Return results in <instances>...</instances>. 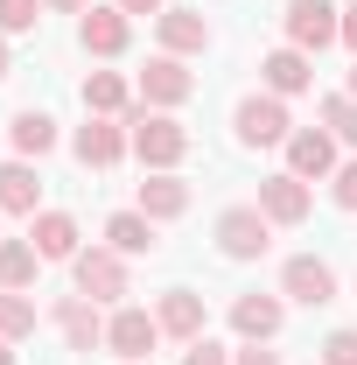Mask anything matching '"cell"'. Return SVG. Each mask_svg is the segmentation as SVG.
<instances>
[{
  "label": "cell",
  "mask_w": 357,
  "mask_h": 365,
  "mask_svg": "<svg viewBox=\"0 0 357 365\" xmlns=\"http://www.w3.org/2000/svg\"><path fill=\"white\" fill-rule=\"evenodd\" d=\"M49 323H56L63 351H105V317H98V302H85L78 288L49 302Z\"/></svg>",
  "instance_id": "9"
},
{
  "label": "cell",
  "mask_w": 357,
  "mask_h": 365,
  "mask_svg": "<svg viewBox=\"0 0 357 365\" xmlns=\"http://www.w3.org/2000/svg\"><path fill=\"white\" fill-rule=\"evenodd\" d=\"M315 85V56L309 49H294V43H280L260 56V91H273V98H294V91H309Z\"/></svg>",
  "instance_id": "15"
},
{
  "label": "cell",
  "mask_w": 357,
  "mask_h": 365,
  "mask_svg": "<svg viewBox=\"0 0 357 365\" xmlns=\"http://www.w3.org/2000/svg\"><path fill=\"white\" fill-rule=\"evenodd\" d=\"M322 127L343 140V148H357V98L351 91H329V98H322Z\"/></svg>",
  "instance_id": "26"
},
{
  "label": "cell",
  "mask_w": 357,
  "mask_h": 365,
  "mask_svg": "<svg viewBox=\"0 0 357 365\" xmlns=\"http://www.w3.org/2000/svg\"><path fill=\"white\" fill-rule=\"evenodd\" d=\"M0 337H7V344L36 337V302H28V295H14V288H0Z\"/></svg>",
  "instance_id": "25"
},
{
  "label": "cell",
  "mask_w": 357,
  "mask_h": 365,
  "mask_svg": "<svg viewBox=\"0 0 357 365\" xmlns=\"http://www.w3.org/2000/svg\"><path fill=\"white\" fill-rule=\"evenodd\" d=\"M56 140H63V134H56V120H49L43 106H21V113L7 120V148H14L21 162H43Z\"/></svg>",
  "instance_id": "21"
},
{
  "label": "cell",
  "mask_w": 357,
  "mask_h": 365,
  "mask_svg": "<svg viewBox=\"0 0 357 365\" xmlns=\"http://www.w3.org/2000/svg\"><path fill=\"white\" fill-rule=\"evenodd\" d=\"M43 7H49V14H85L91 0H43Z\"/></svg>",
  "instance_id": "34"
},
{
  "label": "cell",
  "mask_w": 357,
  "mask_h": 365,
  "mask_svg": "<svg viewBox=\"0 0 357 365\" xmlns=\"http://www.w3.org/2000/svg\"><path fill=\"white\" fill-rule=\"evenodd\" d=\"M78 49L98 56V63L127 56V49H134V14H119V7H98V0H91L85 14H78Z\"/></svg>",
  "instance_id": "7"
},
{
  "label": "cell",
  "mask_w": 357,
  "mask_h": 365,
  "mask_svg": "<svg viewBox=\"0 0 357 365\" xmlns=\"http://www.w3.org/2000/svg\"><path fill=\"white\" fill-rule=\"evenodd\" d=\"M280 323H287V295H260V288H252V295L231 302V330H238L245 344H273Z\"/></svg>",
  "instance_id": "16"
},
{
  "label": "cell",
  "mask_w": 357,
  "mask_h": 365,
  "mask_svg": "<svg viewBox=\"0 0 357 365\" xmlns=\"http://www.w3.org/2000/svg\"><path fill=\"white\" fill-rule=\"evenodd\" d=\"M140 365H154V359H140Z\"/></svg>",
  "instance_id": "38"
},
{
  "label": "cell",
  "mask_w": 357,
  "mask_h": 365,
  "mask_svg": "<svg viewBox=\"0 0 357 365\" xmlns=\"http://www.w3.org/2000/svg\"><path fill=\"white\" fill-rule=\"evenodd\" d=\"M343 49L357 56V7H343Z\"/></svg>",
  "instance_id": "33"
},
{
  "label": "cell",
  "mask_w": 357,
  "mask_h": 365,
  "mask_svg": "<svg viewBox=\"0 0 357 365\" xmlns=\"http://www.w3.org/2000/svg\"><path fill=\"white\" fill-rule=\"evenodd\" d=\"M154 344H161V323H154V309H140V302H119V309L105 317V351H112L119 365L154 359Z\"/></svg>",
  "instance_id": "5"
},
{
  "label": "cell",
  "mask_w": 357,
  "mask_h": 365,
  "mask_svg": "<svg viewBox=\"0 0 357 365\" xmlns=\"http://www.w3.org/2000/svg\"><path fill=\"white\" fill-rule=\"evenodd\" d=\"M231 134H238V148H287V134H294L287 98H273V91H245V98L231 106Z\"/></svg>",
  "instance_id": "3"
},
{
  "label": "cell",
  "mask_w": 357,
  "mask_h": 365,
  "mask_svg": "<svg viewBox=\"0 0 357 365\" xmlns=\"http://www.w3.org/2000/svg\"><path fill=\"white\" fill-rule=\"evenodd\" d=\"M154 43L169 49V56H203L211 49V21L196 7H161L154 14Z\"/></svg>",
  "instance_id": "17"
},
{
  "label": "cell",
  "mask_w": 357,
  "mask_h": 365,
  "mask_svg": "<svg viewBox=\"0 0 357 365\" xmlns=\"http://www.w3.org/2000/svg\"><path fill=\"white\" fill-rule=\"evenodd\" d=\"M112 7H119V14H147V21L161 14V0H112Z\"/></svg>",
  "instance_id": "32"
},
{
  "label": "cell",
  "mask_w": 357,
  "mask_h": 365,
  "mask_svg": "<svg viewBox=\"0 0 357 365\" xmlns=\"http://www.w3.org/2000/svg\"><path fill=\"white\" fill-rule=\"evenodd\" d=\"M231 365H280V351H267V344H238Z\"/></svg>",
  "instance_id": "31"
},
{
  "label": "cell",
  "mask_w": 357,
  "mask_h": 365,
  "mask_svg": "<svg viewBox=\"0 0 357 365\" xmlns=\"http://www.w3.org/2000/svg\"><path fill=\"white\" fill-rule=\"evenodd\" d=\"M70 288H78L85 302H98V309H105V302L119 309V302H127V288H134L127 253H112V246H85V253L70 260Z\"/></svg>",
  "instance_id": "2"
},
{
  "label": "cell",
  "mask_w": 357,
  "mask_h": 365,
  "mask_svg": "<svg viewBox=\"0 0 357 365\" xmlns=\"http://www.w3.org/2000/svg\"><path fill=\"white\" fill-rule=\"evenodd\" d=\"M36 274H43V253L28 246V239H0V288H36Z\"/></svg>",
  "instance_id": "24"
},
{
  "label": "cell",
  "mask_w": 357,
  "mask_h": 365,
  "mask_svg": "<svg viewBox=\"0 0 357 365\" xmlns=\"http://www.w3.org/2000/svg\"><path fill=\"white\" fill-rule=\"evenodd\" d=\"M105 246L127 253V260H140V253H154L161 239H154V218H147V211H112V218H105Z\"/></svg>",
  "instance_id": "23"
},
{
  "label": "cell",
  "mask_w": 357,
  "mask_h": 365,
  "mask_svg": "<svg viewBox=\"0 0 357 365\" xmlns=\"http://www.w3.org/2000/svg\"><path fill=\"white\" fill-rule=\"evenodd\" d=\"M343 91H351V98H357V63H351V85H343Z\"/></svg>",
  "instance_id": "37"
},
{
  "label": "cell",
  "mask_w": 357,
  "mask_h": 365,
  "mask_svg": "<svg viewBox=\"0 0 357 365\" xmlns=\"http://www.w3.org/2000/svg\"><path fill=\"white\" fill-rule=\"evenodd\" d=\"M7 71H14V49H7V36H0V78H7Z\"/></svg>",
  "instance_id": "35"
},
{
  "label": "cell",
  "mask_w": 357,
  "mask_h": 365,
  "mask_svg": "<svg viewBox=\"0 0 357 365\" xmlns=\"http://www.w3.org/2000/svg\"><path fill=\"white\" fill-rule=\"evenodd\" d=\"M70 155H78L85 169H119V162L134 155V134H127V120H98V113H91L85 127L70 134Z\"/></svg>",
  "instance_id": "10"
},
{
  "label": "cell",
  "mask_w": 357,
  "mask_h": 365,
  "mask_svg": "<svg viewBox=\"0 0 357 365\" xmlns=\"http://www.w3.org/2000/svg\"><path fill=\"white\" fill-rule=\"evenodd\" d=\"M280 29H287V43L294 49H329L343 43V7L336 0H287V14H280Z\"/></svg>",
  "instance_id": "6"
},
{
  "label": "cell",
  "mask_w": 357,
  "mask_h": 365,
  "mask_svg": "<svg viewBox=\"0 0 357 365\" xmlns=\"http://www.w3.org/2000/svg\"><path fill=\"white\" fill-rule=\"evenodd\" d=\"M85 113H98V120H127V113H134V85H127L119 71H85Z\"/></svg>",
  "instance_id": "22"
},
{
  "label": "cell",
  "mask_w": 357,
  "mask_h": 365,
  "mask_svg": "<svg viewBox=\"0 0 357 365\" xmlns=\"http://www.w3.org/2000/svg\"><path fill=\"white\" fill-rule=\"evenodd\" d=\"M0 211L7 218H36L43 211V169L36 162H21V155L0 162Z\"/></svg>",
  "instance_id": "19"
},
{
  "label": "cell",
  "mask_w": 357,
  "mask_h": 365,
  "mask_svg": "<svg viewBox=\"0 0 357 365\" xmlns=\"http://www.w3.org/2000/svg\"><path fill=\"white\" fill-rule=\"evenodd\" d=\"M0 365H14V344H7V337H0Z\"/></svg>",
  "instance_id": "36"
},
{
  "label": "cell",
  "mask_w": 357,
  "mask_h": 365,
  "mask_svg": "<svg viewBox=\"0 0 357 365\" xmlns=\"http://www.w3.org/2000/svg\"><path fill=\"white\" fill-rule=\"evenodd\" d=\"M280 295L302 302V309H322V302H336V267L322 253H287L280 260Z\"/></svg>",
  "instance_id": "8"
},
{
  "label": "cell",
  "mask_w": 357,
  "mask_h": 365,
  "mask_svg": "<svg viewBox=\"0 0 357 365\" xmlns=\"http://www.w3.org/2000/svg\"><path fill=\"white\" fill-rule=\"evenodd\" d=\"M329 197H336V211H357V155L329 176Z\"/></svg>",
  "instance_id": "30"
},
{
  "label": "cell",
  "mask_w": 357,
  "mask_h": 365,
  "mask_svg": "<svg viewBox=\"0 0 357 365\" xmlns=\"http://www.w3.org/2000/svg\"><path fill=\"white\" fill-rule=\"evenodd\" d=\"M182 365H231V344H218V337H196V344H182Z\"/></svg>",
  "instance_id": "29"
},
{
  "label": "cell",
  "mask_w": 357,
  "mask_h": 365,
  "mask_svg": "<svg viewBox=\"0 0 357 365\" xmlns=\"http://www.w3.org/2000/svg\"><path fill=\"white\" fill-rule=\"evenodd\" d=\"M127 134H134L140 169H176L182 155H189V127H182L176 113H154V106H134L127 113Z\"/></svg>",
  "instance_id": "1"
},
{
  "label": "cell",
  "mask_w": 357,
  "mask_h": 365,
  "mask_svg": "<svg viewBox=\"0 0 357 365\" xmlns=\"http://www.w3.org/2000/svg\"><path fill=\"white\" fill-rule=\"evenodd\" d=\"M260 211H267L273 225H309L315 211V190L302 176H287V169H273V176H260V197H252Z\"/></svg>",
  "instance_id": "13"
},
{
  "label": "cell",
  "mask_w": 357,
  "mask_h": 365,
  "mask_svg": "<svg viewBox=\"0 0 357 365\" xmlns=\"http://www.w3.org/2000/svg\"><path fill=\"white\" fill-rule=\"evenodd\" d=\"M0 218H7V211H0Z\"/></svg>",
  "instance_id": "39"
},
{
  "label": "cell",
  "mask_w": 357,
  "mask_h": 365,
  "mask_svg": "<svg viewBox=\"0 0 357 365\" xmlns=\"http://www.w3.org/2000/svg\"><path fill=\"white\" fill-rule=\"evenodd\" d=\"M43 14H49L43 0H0V36H28Z\"/></svg>",
  "instance_id": "27"
},
{
  "label": "cell",
  "mask_w": 357,
  "mask_h": 365,
  "mask_svg": "<svg viewBox=\"0 0 357 365\" xmlns=\"http://www.w3.org/2000/svg\"><path fill=\"white\" fill-rule=\"evenodd\" d=\"M336 148H343V140L329 134V127H294V134H287V176H302V182L336 176V169H343Z\"/></svg>",
  "instance_id": "11"
},
{
  "label": "cell",
  "mask_w": 357,
  "mask_h": 365,
  "mask_svg": "<svg viewBox=\"0 0 357 365\" xmlns=\"http://www.w3.org/2000/svg\"><path fill=\"white\" fill-rule=\"evenodd\" d=\"M211 239H218L224 260H260L273 246V218L260 211V204H224L218 225H211Z\"/></svg>",
  "instance_id": "4"
},
{
  "label": "cell",
  "mask_w": 357,
  "mask_h": 365,
  "mask_svg": "<svg viewBox=\"0 0 357 365\" xmlns=\"http://www.w3.org/2000/svg\"><path fill=\"white\" fill-rule=\"evenodd\" d=\"M189 91H196V78L182 71V56L154 49V56H147V71H140V106H154V113H176Z\"/></svg>",
  "instance_id": "12"
},
{
  "label": "cell",
  "mask_w": 357,
  "mask_h": 365,
  "mask_svg": "<svg viewBox=\"0 0 357 365\" xmlns=\"http://www.w3.org/2000/svg\"><path fill=\"white\" fill-rule=\"evenodd\" d=\"M315 351H322V365H357V330H329Z\"/></svg>",
  "instance_id": "28"
},
{
  "label": "cell",
  "mask_w": 357,
  "mask_h": 365,
  "mask_svg": "<svg viewBox=\"0 0 357 365\" xmlns=\"http://www.w3.org/2000/svg\"><path fill=\"white\" fill-rule=\"evenodd\" d=\"M28 246L43 253V267L49 260H78V253H85V232H78L70 211H36V218H28Z\"/></svg>",
  "instance_id": "18"
},
{
  "label": "cell",
  "mask_w": 357,
  "mask_h": 365,
  "mask_svg": "<svg viewBox=\"0 0 357 365\" xmlns=\"http://www.w3.org/2000/svg\"><path fill=\"white\" fill-rule=\"evenodd\" d=\"M154 323H161V337H176V344L211 337V309H203V295H196V288H169V295L154 302Z\"/></svg>",
  "instance_id": "14"
},
{
  "label": "cell",
  "mask_w": 357,
  "mask_h": 365,
  "mask_svg": "<svg viewBox=\"0 0 357 365\" xmlns=\"http://www.w3.org/2000/svg\"><path fill=\"white\" fill-rule=\"evenodd\" d=\"M134 211H147L154 225H169V218H182L189 211V182L176 176V169H147V182H140Z\"/></svg>",
  "instance_id": "20"
}]
</instances>
